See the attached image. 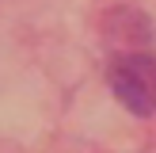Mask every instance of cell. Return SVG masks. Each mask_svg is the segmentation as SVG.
Here are the masks:
<instances>
[{"mask_svg": "<svg viewBox=\"0 0 156 153\" xmlns=\"http://www.w3.org/2000/svg\"><path fill=\"white\" fill-rule=\"evenodd\" d=\"M111 88L126 111L149 119L156 115V61L149 54H122L111 69Z\"/></svg>", "mask_w": 156, "mask_h": 153, "instance_id": "cell-1", "label": "cell"}]
</instances>
